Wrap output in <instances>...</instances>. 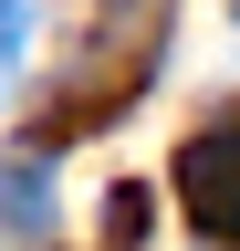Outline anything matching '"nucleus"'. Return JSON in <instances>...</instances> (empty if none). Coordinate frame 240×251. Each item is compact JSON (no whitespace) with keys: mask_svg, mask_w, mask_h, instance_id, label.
<instances>
[{"mask_svg":"<svg viewBox=\"0 0 240 251\" xmlns=\"http://www.w3.org/2000/svg\"><path fill=\"white\" fill-rule=\"evenodd\" d=\"M157 52H167V0H105L94 52H84V74H73V84L42 105L32 147H63V136H84V126L126 115V105H136V84L157 74Z\"/></svg>","mask_w":240,"mask_h":251,"instance_id":"f257e3e1","label":"nucleus"},{"mask_svg":"<svg viewBox=\"0 0 240 251\" xmlns=\"http://www.w3.org/2000/svg\"><path fill=\"white\" fill-rule=\"evenodd\" d=\"M177 199L209 241H240V126H198L177 147Z\"/></svg>","mask_w":240,"mask_h":251,"instance_id":"f03ea898","label":"nucleus"},{"mask_svg":"<svg viewBox=\"0 0 240 251\" xmlns=\"http://www.w3.org/2000/svg\"><path fill=\"white\" fill-rule=\"evenodd\" d=\"M0 230H11V241H42V230H52V178H42V157H11V168H0Z\"/></svg>","mask_w":240,"mask_h":251,"instance_id":"7ed1b4c3","label":"nucleus"},{"mask_svg":"<svg viewBox=\"0 0 240 251\" xmlns=\"http://www.w3.org/2000/svg\"><path fill=\"white\" fill-rule=\"evenodd\" d=\"M146 220H157V199L126 178V188H105V251H136L146 241Z\"/></svg>","mask_w":240,"mask_h":251,"instance_id":"20e7f679","label":"nucleus"},{"mask_svg":"<svg viewBox=\"0 0 240 251\" xmlns=\"http://www.w3.org/2000/svg\"><path fill=\"white\" fill-rule=\"evenodd\" d=\"M21 63V0H0V74Z\"/></svg>","mask_w":240,"mask_h":251,"instance_id":"39448f33","label":"nucleus"}]
</instances>
